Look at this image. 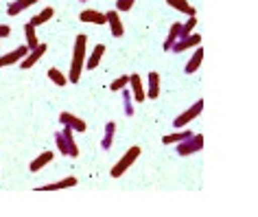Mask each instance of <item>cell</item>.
<instances>
[{"label": "cell", "instance_id": "6da1fadb", "mask_svg": "<svg viewBox=\"0 0 258 217\" xmlns=\"http://www.w3.org/2000/svg\"><path fill=\"white\" fill-rule=\"evenodd\" d=\"M86 44H88V35L79 33L75 37V48H73V66H70V75H68V84H79L83 66H86Z\"/></svg>", "mask_w": 258, "mask_h": 217}, {"label": "cell", "instance_id": "7a4b0ae2", "mask_svg": "<svg viewBox=\"0 0 258 217\" xmlns=\"http://www.w3.org/2000/svg\"><path fill=\"white\" fill-rule=\"evenodd\" d=\"M138 156H140V147H138V145L129 147V149L125 151V154H122V156L118 158V162H116L114 167H112V171H109V176H112V178H120V176L125 174V171H127L129 167H132L134 162L138 160Z\"/></svg>", "mask_w": 258, "mask_h": 217}, {"label": "cell", "instance_id": "3957f363", "mask_svg": "<svg viewBox=\"0 0 258 217\" xmlns=\"http://www.w3.org/2000/svg\"><path fill=\"white\" fill-rule=\"evenodd\" d=\"M202 149H204V136L202 134H192L190 138H184L182 143H177V154L179 156H192Z\"/></svg>", "mask_w": 258, "mask_h": 217}, {"label": "cell", "instance_id": "277c9868", "mask_svg": "<svg viewBox=\"0 0 258 217\" xmlns=\"http://www.w3.org/2000/svg\"><path fill=\"white\" fill-rule=\"evenodd\" d=\"M202 110H204V101L199 99V101H195V103H192V105H190V107H188V110H186V112H182V114H179V117H177L175 121H173V125H175L177 130H182V127H186V125H188L192 119H197L199 114H202Z\"/></svg>", "mask_w": 258, "mask_h": 217}, {"label": "cell", "instance_id": "5b68a950", "mask_svg": "<svg viewBox=\"0 0 258 217\" xmlns=\"http://www.w3.org/2000/svg\"><path fill=\"white\" fill-rule=\"evenodd\" d=\"M202 44V35H197V33H190V35H186V37H179V40L173 44L169 53H184V50H188V48H195Z\"/></svg>", "mask_w": 258, "mask_h": 217}, {"label": "cell", "instance_id": "8992f818", "mask_svg": "<svg viewBox=\"0 0 258 217\" xmlns=\"http://www.w3.org/2000/svg\"><path fill=\"white\" fill-rule=\"evenodd\" d=\"M46 50H48V44H42V42H40L33 50H29V53L24 55V60L20 62V68H22V70H29L31 66H35V64L42 60V55L46 53Z\"/></svg>", "mask_w": 258, "mask_h": 217}, {"label": "cell", "instance_id": "52a82bcc", "mask_svg": "<svg viewBox=\"0 0 258 217\" xmlns=\"http://www.w3.org/2000/svg\"><path fill=\"white\" fill-rule=\"evenodd\" d=\"M59 123L61 125H66V127H70L73 132H86V121L83 119H79L77 114H73V112H61L59 114Z\"/></svg>", "mask_w": 258, "mask_h": 217}, {"label": "cell", "instance_id": "ba28073f", "mask_svg": "<svg viewBox=\"0 0 258 217\" xmlns=\"http://www.w3.org/2000/svg\"><path fill=\"white\" fill-rule=\"evenodd\" d=\"M27 53H29V46H27V44L18 46L16 50H11V53H7V55L0 57V68H7V66H11V64H20Z\"/></svg>", "mask_w": 258, "mask_h": 217}, {"label": "cell", "instance_id": "9c48e42d", "mask_svg": "<svg viewBox=\"0 0 258 217\" xmlns=\"http://www.w3.org/2000/svg\"><path fill=\"white\" fill-rule=\"evenodd\" d=\"M129 86H132V97L136 99V103H143L147 99L145 94V86H143V79H140V75H129Z\"/></svg>", "mask_w": 258, "mask_h": 217}, {"label": "cell", "instance_id": "30bf717a", "mask_svg": "<svg viewBox=\"0 0 258 217\" xmlns=\"http://www.w3.org/2000/svg\"><path fill=\"white\" fill-rule=\"evenodd\" d=\"M79 20L88 22V24H105L107 18H105V14H101V11H96V9H83L79 14Z\"/></svg>", "mask_w": 258, "mask_h": 217}, {"label": "cell", "instance_id": "8fae6325", "mask_svg": "<svg viewBox=\"0 0 258 217\" xmlns=\"http://www.w3.org/2000/svg\"><path fill=\"white\" fill-rule=\"evenodd\" d=\"M107 18V24H109V29H112V35L114 37H122V33H125V29H122V22H120V16H118V11L112 9V11H107L105 14Z\"/></svg>", "mask_w": 258, "mask_h": 217}, {"label": "cell", "instance_id": "7c38bea8", "mask_svg": "<svg viewBox=\"0 0 258 217\" xmlns=\"http://www.w3.org/2000/svg\"><path fill=\"white\" fill-rule=\"evenodd\" d=\"M145 94L149 99H158L160 97V75L156 73V70H151L149 77H147V90Z\"/></svg>", "mask_w": 258, "mask_h": 217}, {"label": "cell", "instance_id": "4fadbf2b", "mask_svg": "<svg viewBox=\"0 0 258 217\" xmlns=\"http://www.w3.org/2000/svg\"><path fill=\"white\" fill-rule=\"evenodd\" d=\"M103 55H105V46L103 44H96V46L92 48V55L86 57V70H94L96 66H99V62L103 60Z\"/></svg>", "mask_w": 258, "mask_h": 217}, {"label": "cell", "instance_id": "5bb4252c", "mask_svg": "<svg viewBox=\"0 0 258 217\" xmlns=\"http://www.w3.org/2000/svg\"><path fill=\"white\" fill-rule=\"evenodd\" d=\"M53 158H55L53 151H44V154H40V156L35 158V160H31V165H29L31 174H37V171H42L48 162H53Z\"/></svg>", "mask_w": 258, "mask_h": 217}, {"label": "cell", "instance_id": "9a60e30c", "mask_svg": "<svg viewBox=\"0 0 258 217\" xmlns=\"http://www.w3.org/2000/svg\"><path fill=\"white\" fill-rule=\"evenodd\" d=\"M166 5H169V7H173L175 11H179V14H186V16H197V9L192 7V5L188 3V0H166Z\"/></svg>", "mask_w": 258, "mask_h": 217}, {"label": "cell", "instance_id": "2e32d148", "mask_svg": "<svg viewBox=\"0 0 258 217\" xmlns=\"http://www.w3.org/2000/svg\"><path fill=\"white\" fill-rule=\"evenodd\" d=\"M75 184H77V178L68 176V178H63V180H57V182L44 184V187H40L37 191H59V189H70V187H75Z\"/></svg>", "mask_w": 258, "mask_h": 217}, {"label": "cell", "instance_id": "e0dca14e", "mask_svg": "<svg viewBox=\"0 0 258 217\" xmlns=\"http://www.w3.org/2000/svg\"><path fill=\"white\" fill-rule=\"evenodd\" d=\"M202 60H204V50L199 48V46H195V53H192V57H190L188 62H186L184 73H186V75H192L199 66H202Z\"/></svg>", "mask_w": 258, "mask_h": 217}, {"label": "cell", "instance_id": "ac0fdd59", "mask_svg": "<svg viewBox=\"0 0 258 217\" xmlns=\"http://www.w3.org/2000/svg\"><path fill=\"white\" fill-rule=\"evenodd\" d=\"M190 136H192V132H190V130H186V127H182L179 132L166 134V136L162 138V145H177V143H182L184 138H190Z\"/></svg>", "mask_w": 258, "mask_h": 217}, {"label": "cell", "instance_id": "d6986e66", "mask_svg": "<svg viewBox=\"0 0 258 217\" xmlns=\"http://www.w3.org/2000/svg\"><path fill=\"white\" fill-rule=\"evenodd\" d=\"M35 3H40V0H14V3L7 7V16H18V14H22L24 9H29L31 5H35Z\"/></svg>", "mask_w": 258, "mask_h": 217}, {"label": "cell", "instance_id": "ffe728a7", "mask_svg": "<svg viewBox=\"0 0 258 217\" xmlns=\"http://www.w3.org/2000/svg\"><path fill=\"white\" fill-rule=\"evenodd\" d=\"M179 37H182V22H175V24H171V29H169V35H166V40H164V50H171V46L175 44Z\"/></svg>", "mask_w": 258, "mask_h": 217}, {"label": "cell", "instance_id": "44dd1931", "mask_svg": "<svg viewBox=\"0 0 258 217\" xmlns=\"http://www.w3.org/2000/svg\"><path fill=\"white\" fill-rule=\"evenodd\" d=\"M114 134H116V123L109 121L105 123V134H103V140H101V149H112V143H114Z\"/></svg>", "mask_w": 258, "mask_h": 217}, {"label": "cell", "instance_id": "7402d4cb", "mask_svg": "<svg viewBox=\"0 0 258 217\" xmlns=\"http://www.w3.org/2000/svg\"><path fill=\"white\" fill-rule=\"evenodd\" d=\"M61 134H63V138H66V145H68V156H70V158H77V156H79V147H77V143H75V138H73L75 132L70 130V127L63 125Z\"/></svg>", "mask_w": 258, "mask_h": 217}, {"label": "cell", "instance_id": "603a6c76", "mask_svg": "<svg viewBox=\"0 0 258 217\" xmlns=\"http://www.w3.org/2000/svg\"><path fill=\"white\" fill-rule=\"evenodd\" d=\"M122 112H125V117H134L136 114V107H134V97H132V90H125L122 88Z\"/></svg>", "mask_w": 258, "mask_h": 217}, {"label": "cell", "instance_id": "cb8c5ba5", "mask_svg": "<svg viewBox=\"0 0 258 217\" xmlns=\"http://www.w3.org/2000/svg\"><path fill=\"white\" fill-rule=\"evenodd\" d=\"M55 16V9L53 7H46V9H42L40 11V14H37V16H33V18H31V24H33V27H40V24H44V22H48L50 20V18H53Z\"/></svg>", "mask_w": 258, "mask_h": 217}, {"label": "cell", "instance_id": "d4e9b609", "mask_svg": "<svg viewBox=\"0 0 258 217\" xmlns=\"http://www.w3.org/2000/svg\"><path fill=\"white\" fill-rule=\"evenodd\" d=\"M24 37H27V46H29V50H33V48L37 46V44H40V42H37L35 27H33V24H31V22L24 24Z\"/></svg>", "mask_w": 258, "mask_h": 217}, {"label": "cell", "instance_id": "484cf974", "mask_svg": "<svg viewBox=\"0 0 258 217\" xmlns=\"http://www.w3.org/2000/svg\"><path fill=\"white\" fill-rule=\"evenodd\" d=\"M48 79L53 81L55 86H61V88H63V86H68V77L61 73L59 68H48Z\"/></svg>", "mask_w": 258, "mask_h": 217}, {"label": "cell", "instance_id": "4316f807", "mask_svg": "<svg viewBox=\"0 0 258 217\" xmlns=\"http://www.w3.org/2000/svg\"><path fill=\"white\" fill-rule=\"evenodd\" d=\"M127 86H129V75H120L118 79H114L112 84H109V90L118 92V90H122V88H127Z\"/></svg>", "mask_w": 258, "mask_h": 217}, {"label": "cell", "instance_id": "83f0119b", "mask_svg": "<svg viewBox=\"0 0 258 217\" xmlns=\"http://www.w3.org/2000/svg\"><path fill=\"white\" fill-rule=\"evenodd\" d=\"M195 24H197V16H188V20L182 22V37L190 35L192 29H195Z\"/></svg>", "mask_w": 258, "mask_h": 217}, {"label": "cell", "instance_id": "f1b7e54d", "mask_svg": "<svg viewBox=\"0 0 258 217\" xmlns=\"http://www.w3.org/2000/svg\"><path fill=\"white\" fill-rule=\"evenodd\" d=\"M55 143H57V149H59L61 156H68V145H66V138H63L61 132L55 134Z\"/></svg>", "mask_w": 258, "mask_h": 217}, {"label": "cell", "instance_id": "f546056e", "mask_svg": "<svg viewBox=\"0 0 258 217\" xmlns=\"http://www.w3.org/2000/svg\"><path fill=\"white\" fill-rule=\"evenodd\" d=\"M136 5V0H116V11H129Z\"/></svg>", "mask_w": 258, "mask_h": 217}, {"label": "cell", "instance_id": "4dcf8cb0", "mask_svg": "<svg viewBox=\"0 0 258 217\" xmlns=\"http://www.w3.org/2000/svg\"><path fill=\"white\" fill-rule=\"evenodd\" d=\"M9 35H11L9 24H0V40H3V37H9Z\"/></svg>", "mask_w": 258, "mask_h": 217}, {"label": "cell", "instance_id": "1f68e13d", "mask_svg": "<svg viewBox=\"0 0 258 217\" xmlns=\"http://www.w3.org/2000/svg\"><path fill=\"white\" fill-rule=\"evenodd\" d=\"M81 3H86V0H81Z\"/></svg>", "mask_w": 258, "mask_h": 217}]
</instances>
